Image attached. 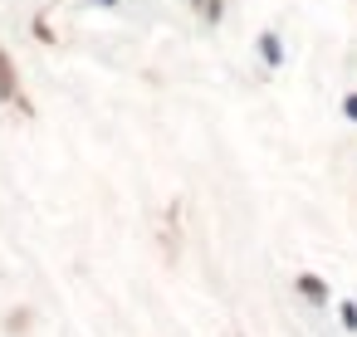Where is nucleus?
Here are the masks:
<instances>
[{
  "label": "nucleus",
  "mask_w": 357,
  "mask_h": 337,
  "mask_svg": "<svg viewBox=\"0 0 357 337\" xmlns=\"http://www.w3.org/2000/svg\"><path fill=\"white\" fill-rule=\"evenodd\" d=\"M201 10H206V15H216V0H201Z\"/></svg>",
  "instance_id": "f03ea898"
},
{
  "label": "nucleus",
  "mask_w": 357,
  "mask_h": 337,
  "mask_svg": "<svg viewBox=\"0 0 357 337\" xmlns=\"http://www.w3.org/2000/svg\"><path fill=\"white\" fill-rule=\"evenodd\" d=\"M20 93V79H15V64L6 59V49H0V98H15Z\"/></svg>",
  "instance_id": "f257e3e1"
}]
</instances>
